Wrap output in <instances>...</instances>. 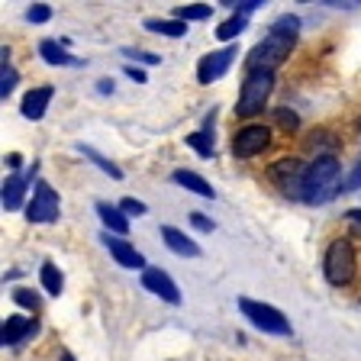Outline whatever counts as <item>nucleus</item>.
<instances>
[{"instance_id": "1", "label": "nucleus", "mask_w": 361, "mask_h": 361, "mask_svg": "<svg viewBox=\"0 0 361 361\" xmlns=\"http://www.w3.org/2000/svg\"><path fill=\"white\" fill-rule=\"evenodd\" d=\"M293 45H297V36H284V32H271L262 39V42L252 45V52L245 55V75L248 71H278L287 59H290Z\"/></svg>"}, {"instance_id": "2", "label": "nucleus", "mask_w": 361, "mask_h": 361, "mask_svg": "<svg viewBox=\"0 0 361 361\" xmlns=\"http://www.w3.org/2000/svg\"><path fill=\"white\" fill-rule=\"evenodd\" d=\"M338 171H342V165H338L336 155H316L313 161H310L307 168H303V178H300V200L303 203H319L329 197V188L336 184Z\"/></svg>"}, {"instance_id": "3", "label": "nucleus", "mask_w": 361, "mask_h": 361, "mask_svg": "<svg viewBox=\"0 0 361 361\" xmlns=\"http://www.w3.org/2000/svg\"><path fill=\"white\" fill-rule=\"evenodd\" d=\"M271 94H274V75L271 71H248L245 81L239 87V100H235V116L252 120L258 113H264Z\"/></svg>"}, {"instance_id": "4", "label": "nucleus", "mask_w": 361, "mask_h": 361, "mask_svg": "<svg viewBox=\"0 0 361 361\" xmlns=\"http://www.w3.org/2000/svg\"><path fill=\"white\" fill-rule=\"evenodd\" d=\"M239 313L245 316L248 323L255 326L258 332L264 336H278V338H287L293 336V326L278 307H271V303H262V300H252V297H239Z\"/></svg>"}, {"instance_id": "5", "label": "nucleus", "mask_w": 361, "mask_h": 361, "mask_svg": "<svg viewBox=\"0 0 361 361\" xmlns=\"http://www.w3.org/2000/svg\"><path fill=\"white\" fill-rule=\"evenodd\" d=\"M355 268H358L355 245L348 239H332L323 255V278L332 287H345L355 281Z\"/></svg>"}, {"instance_id": "6", "label": "nucleus", "mask_w": 361, "mask_h": 361, "mask_svg": "<svg viewBox=\"0 0 361 361\" xmlns=\"http://www.w3.org/2000/svg\"><path fill=\"white\" fill-rule=\"evenodd\" d=\"M61 216V197L59 190L49 184V180H36L32 188V200L26 203V219L36 226H45V223H59Z\"/></svg>"}, {"instance_id": "7", "label": "nucleus", "mask_w": 361, "mask_h": 361, "mask_svg": "<svg viewBox=\"0 0 361 361\" xmlns=\"http://www.w3.org/2000/svg\"><path fill=\"white\" fill-rule=\"evenodd\" d=\"M268 145H271V129L262 126V123H248V126H242L239 133L233 135V155L239 158V161H248V158L262 155Z\"/></svg>"}, {"instance_id": "8", "label": "nucleus", "mask_w": 361, "mask_h": 361, "mask_svg": "<svg viewBox=\"0 0 361 361\" xmlns=\"http://www.w3.org/2000/svg\"><path fill=\"white\" fill-rule=\"evenodd\" d=\"M235 55H239V45H226V49H216V52H207L200 61H197V84H213L233 68Z\"/></svg>"}, {"instance_id": "9", "label": "nucleus", "mask_w": 361, "mask_h": 361, "mask_svg": "<svg viewBox=\"0 0 361 361\" xmlns=\"http://www.w3.org/2000/svg\"><path fill=\"white\" fill-rule=\"evenodd\" d=\"M142 287L152 293V297L171 303V307H180V303H184V297H180V287L174 284L171 274H168L165 268H158V264H149V268L142 271Z\"/></svg>"}, {"instance_id": "10", "label": "nucleus", "mask_w": 361, "mask_h": 361, "mask_svg": "<svg viewBox=\"0 0 361 361\" xmlns=\"http://www.w3.org/2000/svg\"><path fill=\"white\" fill-rule=\"evenodd\" d=\"M303 168L300 165V158H278L274 165L268 168V178L278 184L281 190H287V194H300V178H303Z\"/></svg>"}, {"instance_id": "11", "label": "nucleus", "mask_w": 361, "mask_h": 361, "mask_svg": "<svg viewBox=\"0 0 361 361\" xmlns=\"http://www.w3.org/2000/svg\"><path fill=\"white\" fill-rule=\"evenodd\" d=\"M36 332H39L36 319H30V316H23V313H13V316H7V323L0 329V345L16 348V345H23V342H30Z\"/></svg>"}, {"instance_id": "12", "label": "nucleus", "mask_w": 361, "mask_h": 361, "mask_svg": "<svg viewBox=\"0 0 361 361\" xmlns=\"http://www.w3.org/2000/svg\"><path fill=\"white\" fill-rule=\"evenodd\" d=\"M104 245L106 252L113 255V262L120 264V268H129V271H145L149 264H145L142 252H135L133 242L120 239V235H113V233H104Z\"/></svg>"}, {"instance_id": "13", "label": "nucleus", "mask_w": 361, "mask_h": 361, "mask_svg": "<svg viewBox=\"0 0 361 361\" xmlns=\"http://www.w3.org/2000/svg\"><path fill=\"white\" fill-rule=\"evenodd\" d=\"M39 174V161H32V168L26 174H10L7 180H4V194H0V200H4V210H20L23 207V197H26V190H30V184L36 180ZM36 188V184H32Z\"/></svg>"}, {"instance_id": "14", "label": "nucleus", "mask_w": 361, "mask_h": 361, "mask_svg": "<svg viewBox=\"0 0 361 361\" xmlns=\"http://www.w3.org/2000/svg\"><path fill=\"white\" fill-rule=\"evenodd\" d=\"M52 97H55L52 84H39V87L26 90V97H23V104H20V113L26 120L39 123L45 116V110H49V104H52Z\"/></svg>"}, {"instance_id": "15", "label": "nucleus", "mask_w": 361, "mask_h": 361, "mask_svg": "<svg viewBox=\"0 0 361 361\" xmlns=\"http://www.w3.org/2000/svg\"><path fill=\"white\" fill-rule=\"evenodd\" d=\"M39 59L55 68H81L84 65V59H75L59 39H42V42H39Z\"/></svg>"}, {"instance_id": "16", "label": "nucleus", "mask_w": 361, "mask_h": 361, "mask_svg": "<svg viewBox=\"0 0 361 361\" xmlns=\"http://www.w3.org/2000/svg\"><path fill=\"white\" fill-rule=\"evenodd\" d=\"M161 242L180 258H200V245L188 233H180L178 226H161Z\"/></svg>"}, {"instance_id": "17", "label": "nucleus", "mask_w": 361, "mask_h": 361, "mask_svg": "<svg viewBox=\"0 0 361 361\" xmlns=\"http://www.w3.org/2000/svg\"><path fill=\"white\" fill-rule=\"evenodd\" d=\"M171 180L178 184V188H184V190H190V194L203 197V200H213V197H216V190H213L210 180L203 178V174L190 171V168H178V171L171 174Z\"/></svg>"}, {"instance_id": "18", "label": "nucleus", "mask_w": 361, "mask_h": 361, "mask_svg": "<svg viewBox=\"0 0 361 361\" xmlns=\"http://www.w3.org/2000/svg\"><path fill=\"white\" fill-rule=\"evenodd\" d=\"M94 210H97V216H100V223H104L106 233H113V235H126L129 233V219L120 207H113V203H106V200H97L94 203Z\"/></svg>"}, {"instance_id": "19", "label": "nucleus", "mask_w": 361, "mask_h": 361, "mask_svg": "<svg viewBox=\"0 0 361 361\" xmlns=\"http://www.w3.org/2000/svg\"><path fill=\"white\" fill-rule=\"evenodd\" d=\"M39 284H42V290L49 293V297H59V293L65 290V274L59 271V264L42 262V268H39Z\"/></svg>"}, {"instance_id": "20", "label": "nucleus", "mask_w": 361, "mask_h": 361, "mask_svg": "<svg viewBox=\"0 0 361 361\" xmlns=\"http://www.w3.org/2000/svg\"><path fill=\"white\" fill-rule=\"evenodd\" d=\"M145 30L155 32V36H168V39H180V36H188V23H180V20H145Z\"/></svg>"}, {"instance_id": "21", "label": "nucleus", "mask_w": 361, "mask_h": 361, "mask_svg": "<svg viewBox=\"0 0 361 361\" xmlns=\"http://www.w3.org/2000/svg\"><path fill=\"white\" fill-rule=\"evenodd\" d=\"M78 152H81L84 158H90V161H94V165H97L104 174H110L113 180H123V168L116 165V161H110L106 155H100V152L94 149V145H78Z\"/></svg>"}, {"instance_id": "22", "label": "nucleus", "mask_w": 361, "mask_h": 361, "mask_svg": "<svg viewBox=\"0 0 361 361\" xmlns=\"http://www.w3.org/2000/svg\"><path fill=\"white\" fill-rule=\"evenodd\" d=\"M0 97L7 100L10 94L16 90V81H20V75H16V68H13V61H10V49H4V55H0Z\"/></svg>"}, {"instance_id": "23", "label": "nucleus", "mask_w": 361, "mask_h": 361, "mask_svg": "<svg viewBox=\"0 0 361 361\" xmlns=\"http://www.w3.org/2000/svg\"><path fill=\"white\" fill-rule=\"evenodd\" d=\"M184 142H188L200 158H213V155H216V139H213L210 129H197V133H190Z\"/></svg>"}, {"instance_id": "24", "label": "nucleus", "mask_w": 361, "mask_h": 361, "mask_svg": "<svg viewBox=\"0 0 361 361\" xmlns=\"http://www.w3.org/2000/svg\"><path fill=\"white\" fill-rule=\"evenodd\" d=\"M245 26H248V16L233 13L229 20H223V23L216 26V39H219V42H229V45H233V39L245 32Z\"/></svg>"}, {"instance_id": "25", "label": "nucleus", "mask_w": 361, "mask_h": 361, "mask_svg": "<svg viewBox=\"0 0 361 361\" xmlns=\"http://www.w3.org/2000/svg\"><path fill=\"white\" fill-rule=\"evenodd\" d=\"M213 7L210 4H188V7H174V20L180 23H200V20H210Z\"/></svg>"}, {"instance_id": "26", "label": "nucleus", "mask_w": 361, "mask_h": 361, "mask_svg": "<svg viewBox=\"0 0 361 361\" xmlns=\"http://www.w3.org/2000/svg\"><path fill=\"white\" fill-rule=\"evenodd\" d=\"M274 123H278V126L284 129L287 135L300 129V116H297V113H293L290 106H278V110H274Z\"/></svg>"}, {"instance_id": "27", "label": "nucleus", "mask_w": 361, "mask_h": 361, "mask_svg": "<svg viewBox=\"0 0 361 361\" xmlns=\"http://www.w3.org/2000/svg\"><path fill=\"white\" fill-rule=\"evenodd\" d=\"M13 300L20 303L23 310H32V313H39V310H42V297H39L36 290H30V287H16Z\"/></svg>"}, {"instance_id": "28", "label": "nucleus", "mask_w": 361, "mask_h": 361, "mask_svg": "<svg viewBox=\"0 0 361 361\" xmlns=\"http://www.w3.org/2000/svg\"><path fill=\"white\" fill-rule=\"evenodd\" d=\"M297 30H300V16H293V13H284V16H278V20L271 23V32H284V36H297Z\"/></svg>"}, {"instance_id": "29", "label": "nucleus", "mask_w": 361, "mask_h": 361, "mask_svg": "<svg viewBox=\"0 0 361 361\" xmlns=\"http://www.w3.org/2000/svg\"><path fill=\"white\" fill-rule=\"evenodd\" d=\"M223 7H233V13L248 16V13H255L258 7H264V0H229V4H223Z\"/></svg>"}, {"instance_id": "30", "label": "nucleus", "mask_w": 361, "mask_h": 361, "mask_svg": "<svg viewBox=\"0 0 361 361\" xmlns=\"http://www.w3.org/2000/svg\"><path fill=\"white\" fill-rule=\"evenodd\" d=\"M120 210L126 213V216H145V213H149V207H145L142 200H135V197H123Z\"/></svg>"}, {"instance_id": "31", "label": "nucleus", "mask_w": 361, "mask_h": 361, "mask_svg": "<svg viewBox=\"0 0 361 361\" xmlns=\"http://www.w3.org/2000/svg\"><path fill=\"white\" fill-rule=\"evenodd\" d=\"M26 20L30 23H49L52 20V7H49V4H32V7L26 10Z\"/></svg>"}, {"instance_id": "32", "label": "nucleus", "mask_w": 361, "mask_h": 361, "mask_svg": "<svg viewBox=\"0 0 361 361\" xmlns=\"http://www.w3.org/2000/svg\"><path fill=\"white\" fill-rule=\"evenodd\" d=\"M123 55H126V59L142 61V65H161V55H155V52H142V49H123Z\"/></svg>"}, {"instance_id": "33", "label": "nucleus", "mask_w": 361, "mask_h": 361, "mask_svg": "<svg viewBox=\"0 0 361 361\" xmlns=\"http://www.w3.org/2000/svg\"><path fill=\"white\" fill-rule=\"evenodd\" d=\"M190 223H194V229H200V233H213V229H216L213 219H207L203 213H190Z\"/></svg>"}, {"instance_id": "34", "label": "nucleus", "mask_w": 361, "mask_h": 361, "mask_svg": "<svg viewBox=\"0 0 361 361\" xmlns=\"http://www.w3.org/2000/svg\"><path fill=\"white\" fill-rule=\"evenodd\" d=\"M342 190H361V165L352 171V178L345 180V188H342Z\"/></svg>"}, {"instance_id": "35", "label": "nucleus", "mask_w": 361, "mask_h": 361, "mask_svg": "<svg viewBox=\"0 0 361 361\" xmlns=\"http://www.w3.org/2000/svg\"><path fill=\"white\" fill-rule=\"evenodd\" d=\"M326 7H338V10H352V7H361L358 0H326Z\"/></svg>"}, {"instance_id": "36", "label": "nucleus", "mask_w": 361, "mask_h": 361, "mask_svg": "<svg viewBox=\"0 0 361 361\" xmlns=\"http://www.w3.org/2000/svg\"><path fill=\"white\" fill-rule=\"evenodd\" d=\"M126 75L133 78V81H139V84H145V71H139L135 65H126Z\"/></svg>"}, {"instance_id": "37", "label": "nucleus", "mask_w": 361, "mask_h": 361, "mask_svg": "<svg viewBox=\"0 0 361 361\" xmlns=\"http://www.w3.org/2000/svg\"><path fill=\"white\" fill-rule=\"evenodd\" d=\"M97 90H100V94H113V78H100Z\"/></svg>"}, {"instance_id": "38", "label": "nucleus", "mask_w": 361, "mask_h": 361, "mask_svg": "<svg viewBox=\"0 0 361 361\" xmlns=\"http://www.w3.org/2000/svg\"><path fill=\"white\" fill-rule=\"evenodd\" d=\"M4 161H7V165H10V168H13V171H16V168H20V165H23V158H20V155H16V152H10V155H7V158H4Z\"/></svg>"}, {"instance_id": "39", "label": "nucleus", "mask_w": 361, "mask_h": 361, "mask_svg": "<svg viewBox=\"0 0 361 361\" xmlns=\"http://www.w3.org/2000/svg\"><path fill=\"white\" fill-rule=\"evenodd\" d=\"M348 219H355V223H361V210H352V213H348Z\"/></svg>"}, {"instance_id": "40", "label": "nucleus", "mask_w": 361, "mask_h": 361, "mask_svg": "<svg viewBox=\"0 0 361 361\" xmlns=\"http://www.w3.org/2000/svg\"><path fill=\"white\" fill-rule=\"evenodd\" d=\"M61 361H75V355H71V352H65V355H61Z\"/></svg>"}]
</instances>
